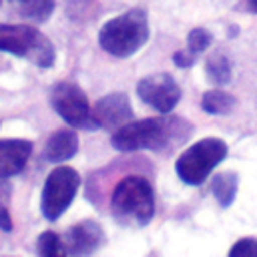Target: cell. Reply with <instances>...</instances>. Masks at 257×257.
Here are the masks:
<instances>
[{
	"mask_svg": "<svg viewBox=\"0 0 257 257\" xmlns=\"http://www.w3.org/2000/svg\"><path fill=\"white\" fill-rule=\"evenodd\" d=\"M193 126L179 116H155L118 126L110 139L112 147L118 151H169L171 147L185 143Z\"/></svg>",
	"mask_w": 257,
	"mask_h": 257,
	"instance_id": "6da1fadb",
	"label": "cell"
},
{
	"mask_svg": "<svg viewBox=\"0 0 257 257\" xmlns=\"http://www.w3.org/2000/svg\"><path fill=\"white\" fill-rule=\"evenodd\" d=\"M110 213L120 225L145 227L155 213V195L143 175L122 177L110 195Z\"/></svg>",
	"mask_w": 257,
	"mask_h": 257,
	"instance_id": "7a4b0ae2",
	"label": "cell"
},
{
	"mask_svg": "<svg viewBox=\"0 0 257 257\" xmlns=\"http://www.w3.org/2000/svg\"><path fill=\"white\" fill-rule=\"evenodd\" d=\"M149 40V22L147 12L141 8H131L108 22L102 24L98 32L100 46L118 58H126L135 54Z\"/></svg>",
	"mask_w": 257,
	"mask_h": 257,
	"instance_id": "3957f363",
	"label": "cell"
},
{
	"mask_svg": "<svg viewBox=\"0 0 257 257\" xmlns=\"http://www.w3.org/2000/svg\"><path fill=\"white\" fill-rule=\"evenodd\" d=\"M0 52L28 58L40 68H50L54 62L52 42L28 24H0Z\"/></svg>",
	"mask_w": 257,
	"mask_h": 257,
	"instance_id": "277c9868",
	"label": "cell"
},
{
	"mask_svg": "<svg viewBox=\"0 0 257 257\" xmlns=\"http://www.w3.org/2000/svg\"><path fill=\"white\" fill-rule=\"evenodd\" d=\"M227 157V145L225 141L217 137H207L197 143H193L189 149H185L177 163L175 171L179 179L187 185H201L207 181L209 173Z\"/></svg>",
	"mask_w": 257,
	"mask_h": 257,
	"instance_id": "5b68a950",
	"label": "cell"
},
{
	"mask_svg": "<svg viewBox=\"0 0 257 257\" xmlns=\"http://www.w3.org/2000/svg\"><path fill=\"white\" fill-rule=\"evenodd\" d=\"M80 187V175L72 167H56L44 181L40 209L48 221H56L72 203Z\"/></svg>",
	"mask_w": 257,
	"mask_h": 257,
	"instance_id": "8992f818",
	"label": "cell"
},
{
	"mask_svg": "<svg viewBox=\"0 0 257 257\" xmlns=\"http://www.w3.org/2000/svg\"><path fill=\"white\" fill-rule=\"evenodd\" d=\"M50 102H52L54 110L60 114V118H64L70 126L94 128L86 94L74 82L62 80V82L54 84L50 90Z\"/></svg>",
	"mask_w": 257,
	"mask_h": 257,
	"instance_id": "52a82bcc",
	"label": "cell"
},
{
	"mask_svg": "<svg viewBox=\"0 0 257 257\" xmlns=\"http://www.w3.org/2000/svg\"><path fill=\"white\" fill-rule=\"evenodd\" d=\"M137 94L145 104H149L157 112L169 114L181 98V88L171 74L155 72V74H149L139 80Z\"/></svg>",
	"mask_w": 257,
	"mask_h": 257,
	"instance_id": "ba28073f",
	"label": "cell"
},
{
	"mask_svg": "<svg viewBox=\"0 0 257 257\" xmlns=\"http://www.w3.org/2000/svg\"><path fill=\"white\" fill-rule=\"evenodd\" d=\"M90 118L94 128H118L133 118V106L124 92H110L102 96L92 108Z\"/></svg>",
	"mask_w": 257,
	"mask_h": 257,
	"instance_id": "9c48e42d",
	"label": "cell"
},
{
	"mask_svg": "<svg viewBox=\"0 0 257 257\" xmlns=\"http://www.w3.org/2000/svg\"><path fill=\"white\" fill-rule=\"evenodd\" d=\"M104 241V231L94 221H80L66 233V251L72 257H88Z\"/></svg>",
	"mask_w": 257,
	"mask_h": 257,
	"instance_id": "30bf717a",
	"label": "cell"
},
{
	"mask_svg": "<svg viewBox=\"0 0 257 257\" xmlns=\"http://www.w3.org/2000/svg\"><path fill=\"white\" fill-rule=\"evenodd\" d=\"M32 153V143L24 139H0V179L20 173Z\"/></svg>",
	"mask_w": 257,
	"mask_h": 257,
	"instance_id": "8fae6325",
	"label": "cell"
},
{
	"mask_svg": "<svg viewBox=\"0 0 257 257\" xmlns=\"http://www.w3.org/2000/svg\"><path fill=\"white\" fill-rule=\"evenodd\" d=\"M76 151H78L76 133L70 128H62L48 137L46 147H44V157L50 163H60V161H68L70 157H74Z\"/></svg>",
	"mask_w": 257,
	"mask_h": 257,
	"instance_id": "7c38bea8",
	"label": "cell"
},
{
	"mask_svg": "<svg viewBox=\"0 0 257 257\" xmlns=\"http://www.w3.org/2000/svg\"><path fill=\"white\" fill-rule=\"evenodd\" d=\"M237 187H239V177L233 171L219 173L211 179V193L215 195V199L219 201L221 207H229L235 201Z\"/></svg>",
	"mask_w": 257,
	"mask_h": 257,
	"instance_id": "4fadbf2b",
	"label": "cell"
},
{
	"mask_svg": "<svg viewBox=\"0 0 257 257\" xmlns=\"http://www.w3.org/2000/svg\"><path fill=\"white\" fill-rule=\"evenodd\" d=\"M8 2L20 16L34 22L48 20V16L54 10V0H8Z\"/></svg>",
	"mask_w": 257,
	"mask_h": 257,
	"instance_id": "5bb4252c",
	"label": "cell"
},
{
	"mask_svg": "<svg viewBox=\"0 0 257 257\" xmlns=\"http://www.w3.org/2000/svg\"><path fill=\"white\" fill-rule=\"evenodd\" d=\"M201 106L209 114H229L235 106V98L223 90H207L201 98Z\"/></svg>",
	"mask_w": 257,
	"mask_h": 257,
	"instance_id": "9a60e30c",
	"label": "cell"
},
{
	"mask_svg": "<svg viewBox=\"0 0 257 257\" xmlns=\"http://www.w3.org/2000/svg\"><path fill=\"white\" fill-rule=\"evenodd\" d=\"M205 72L211 78V82L225 84V82L231 80V62H229V58L225 54L215 52L213 56H209L207 66H205Z\"/></svg>",
	"mask_w": 257,
	"mask_h": 257,
	"instance_id": "2e32d148",
	"label": "cell"
},
{
	"mask_svg": "<svg viewBox=\"0 0 257 257\" xmlns=\"http://www.w3.org/2000/svg\"><path fill=\"white\" fill-rule=\"evenodd\" d=\"M36 251H38V257H66V255H68L66 245H64L62 239H60L56 233H52V231H44V233L38 237Z\"/></svg>",
	"mask_w": 257,
	"mask_h": 257,
	"instance_id": "e0dca14e",
	"label": "cell"
},
{
	"mask_svg": "<svg viewBox=\"0 0 257 257\" xmlns=\"http://www.w3.org/2000/svg\"><path fill=\"white\" fill-rule=\"evenodd\" d=\"M211 40H213V36L205 28H193L187 36V50L193 54H199L211 44Z\"/></svg>",
	"mask_w": 257,
	"mask_h": 257,
	"instance_id": "ac0fdd59",
	"label": "cell"
},
{
	"mask_svg": "<svg viewBox=\"0 0 257 257\" xmlns=\"http://www.w3.org/2000/svg\"><path fill=\"white\" fill-rule=\"evenodd\" d=\"M229 257H257V239H253V237L239 239L231 247Z\"/></svg>",
	"mask_w": 257,
	"mask_h": 257,
	"instance_id": "d6986e66",
	"label": "cell"
},
{
	"mask_svg": "<svg viewBox=\"0 0 257 257\" xmlns=\"http://www.w3.org/2000/svg\"><path fill=\"white\" fill-rule=\"evenodd\" d=\"M6 197H8V189L4 185H0V227L4 231H10L12 229V221H10V215H8Z\"/></svg>",
	"mask_w": 257,
	"mask_h": 257,
	"instance_id": "ffe728a7",
	"label": "cell"
},
{
	"mask_svg": "<svg viewBox=\"0 0 257 257\" xmlns=\"http://www.w3.org/2000/svg\"><path fill=\"white\" fill-rule=\"evenodd\" d=\"M173 60H175L181 68H187V66H191V64H193L195 54H193V52H189V50H177V52L173 54Z\"/></svg>",
	"mask_w": 257,
	"mask_h": 257,
	"instance_id": "44dd1931",
	"label": "cell"
},
{
	"mask_svg": "<svg viewBox=\"0 0 257 257\" xmlns=\"http://www.w3.org/2000/svg\"><path fill=\"white\" fill-rule=\"evenodd\" d=\"M247 4H249V8H251L253 12H257V0H247Z\"/></svg>",
	"mask_w": 257,
	"mask_h": 257,
	"instance_id": "7402d4cb",
	"label": "cell"
},
{
	"mask_svg": "<svg viewBox=\"0 0 257 257\" xmlns=\"http://www.w3.org/2000/svg\"><path fill=\"white\" fill-rule=\"evenodd\" d=\"M0 4H2V0H0Z\"/></svg>",
	"mask_w": 257,
	"mask_h": 257,
	"instance_id": "603a6c76",
	"label": "cell"
}]
</instances>
